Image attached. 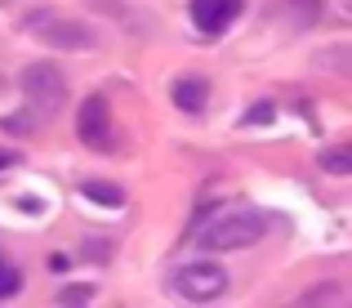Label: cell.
I'll return each instance as SVG.
<instances>
[{
  "instance_id": "cell-9",
  "label": "cell",
  "mask_w": 352,
  "mask_h": 308,
  "mask_svg": "<svg viewBox=\"0 0 352 308\" xmlns=\"http://www.w3.org/2000/svg\"><path fill=\"white\" fill-rule=\"evenodd\" d=\"M54 304H63V308H85V304H94V286H85V282H76V286H63L58 291V300Z\"/></svg>"
},
{
  "instance_id": "cell-6",
  "label": "cell",
  "mask_w": 352,
  "mask_h": 308,
  "mask_svg": "<svg viewBox=\"0 0 352 308\" xmlns=\"http://www.w3.org/2000/svg\"><path fill=\"white\" fill-rule=\"evenodd\" d=\"M236 14H241V0H192V23L206 36H223L236 23Z\"/></svg>"
},
{
  "instance_id": "cell-7",
  "label": "cell",
  "mask_w": 352,
  "mask_h": 308,
  "mask_svg": "<svg viewBox=\"0 0 352 308\" xmlns=\"http://www.w3.org/2000/svg\"><path fill=\"white\" fill-rule=\"evenodd\" d=\"M170 99H174V107H183V112H201L210 103V81L206 76H179L170 85Z\"/></svg>"
},
{
  "instance_id": "cell-5",
  "label": "cell",
  "mask_w": 352,
  "mask_h": 308,
  "mask_svg": "<svg viewBox=\"0 0 352 308\" xmlns=\"http://www.w3.org/2000/svg\"><path fill=\"white\" fill-rule=\"evenodd\" d=\"M76 134L85 147H112L116 134H112V107H107L103 94H89L76 112Z\"/></svg>"
},
{
  "instance_id": "cell-2",
  "label": "cell",
  "mask_w": 352,
  "mask_h": 308,
  "mask_svg": "<svg viewBox=\"0 0 352 308\" xmlns=\"http://www.w3.org/2000/svg\"><path fill=\"white\" fill-rule=\"evenodd\" d=\"M23 32H32L50 50H94L98 45V27L80 23V18H67L58 9H32L23 18Z\"/></svg>"
},
{
  "instance_id": "cell-15",
  "label": "cell",
  "mask_w": 352,
  "mask_h": 308,
  "mask_svg": "<svg viewBox=\"0 0 352 308\" xmlns=\"http://www.w3.org/2000/svg\"><path fill=\"white\" fill-rule=\"evenodd\" d=\"M14 161H18V156H14V152H5V147H0V170H9V165H14Z\"/></svg>"
},
{
  "instance_id": "cell-10",
  "label": "cell",
  "mask_w": 352,
  "mask_h": 308,
  "mask_svg": "<svg viewBox=\"0 0 352 308\" xmlns=\"http://www.w3.org/2000/svg\"><path fill=\"white\" fill-rule=\"evenodd\" d=\"M321 170H330V174H352V147H330V152L321 156Z\"/></svg>"
},
{
  "instance_id": "cell-14",
  "label": "cell",
  "mask_w": 352,
  "mask_h": 308,
  "mask_svg": "<svg viewBox=\"0 0 352 308\" xmlns=\"http://www.w3.org/2000/svg\"><path fill=\"white\" fill-rule=\"evenodd\" d=\"M50 268H54V273H67L72 259H67V255H54V259H50Z\"/></svg>"
},
{
  "instance_id": "cell-13",
  "label": "cell",
  "mask_w": 352,
  "mask_h": 308,
  "mask_svg": "<svg viewBox=\"0 0 352 308\" xmlns=\"http://www.w3.org/2000/svg\"><path fill=\"white\" fill-rule=\"evenodd\" d=\"M272 112H276L272 103H254V107L245 112V121H250V125H267V121H272Z\"/></svg>"
},
{
  "instance_id": "cell-1",
  "label": "cell",
  "mask_w": 352,
  "mask_h": 308,
  "mask_svg": "<svg viewBox=\"0 0 352 308\" xmlns=\"http://www.w3.org/2000/svg\"><path fill=\"white\" fill-rule=\"evenodd\" d=\"M267 228H272V214L254 210V205H236V210L214 214L192 241H197L206 255H228V250H245V246H254V241H263Z\"/></svg>"
},
{
  "instance_id": "cell-4",
  "label": "cell",
  "mask_w": 352,
  "mask_h": 308,
  "mask_svg": "<svg viewBox=\"0 0 352 308\" xmlns=\"http://www.w3.org/2000/svg\"><path fill=\"white\" fill-rule=\"evenodd\" d=\"M170 286H174V295L188 300V304H210L228 291V273L219 264H210V259H197V264H183L179 273L170 277Z\"/></svg>"
},
{
  "instance_id": "cell-8",
  "label": "cell",
  "mask_w": 352,
  "mask_h": 308,
  "mask_svg": "<svg viewBox=\"0 0 352 308\" xmlns=\"http://www.w3.org/2000/svg\"><path fill=\"white\" fill-rule=\"evenodd\" d=\"M80 192H85L89 201H98V205H125V192H120L116 183H98V179H89Z\"/></svg>"
},
{
  "instance_id": "cell-11",
  "label": "cell",
  "mask_w": 352,
  "mask_h": 308,
  "mask_svg": "<svg viewBox=\"0 0 352 308\" xmlns=\"http://www.w3.org/2000/svg\"><path fill=\"white\" fill-rule=\"evenodd\" d=\"M339 295H344V291H339V286H312V291H303V308H312V304H339Z\"/></svg>"
},
{
  "instance_id": "cell-3",
  "label": "cell",
  "mask_w": 352,
  "mask_h": 308,
  "mask_svg": "<svg viewBox=\"0 0 352 308\" xmlns=\"http://www.w3.org/2000/svg\"><path fill=\"white\" fill-rule=\"evenodd\" d=\"M23 94L32 103L36 116H58L67 103V76L58 72V63H27L23 68Z\"/></svg>"
},
{
  "instance_id": "cell-12",
  "label": "cell",
  "mask_w": 352,
  "mask_h": 308,
  "mask_svg": "<svg viewBox=\"0 0 352 308\" xmlns=\"http://www.w3.org/2000/svg\"><path fill=\"white\" fill-rule=\"evenodd\" d=\"M32 121H36V112H14V116H5V130L9 134H27Z\"/></svg>"
}]
</instances>
